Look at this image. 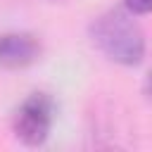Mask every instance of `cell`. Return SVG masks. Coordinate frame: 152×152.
I'll use <instances>...</instances> for the list:
<instances>
[{
	"instance_id": "obj_1",
	"label": "cell",
	"mask_w": 152,
	"mask_h": 152,
	"mask_svg": "<svg viewBox=\"0 0 152 152\" xmlns=\"http://www.w3.org/2000/svg\"><path fill=\"white\" fill-rule=\"evenodd\" d=\"M93 43L116 64L135 66L145 57V36L133 14L126 10L102 12L90 24Z\"/></svg>"
},
{
	"instance_id": "obj_2",
	"label": "cell",
	"mask_w": 152,
	"mask_h": 152,
	"mask_svg": "<svg viewBox=\"0 0 152 152\" xmlns=\"http://www.w3.org/2000/svg\"><path fill=\"white\" fill-rule=\"evenodd\" d=\"M55 116V102L45 93L28 95L14 114V133L24 145H43L50 135Z\"/></svg>"
},
{
	"instance_id": "obj_3",
	"label": "cell",
	"mask_w": 152,
	"mask_h": 152,
	"mask_svg": "<svg viewBox=\"0 0 152 152\" xmlns=\"http://www.w3.org/2000/svg\"><path fill=\"white\" fill-rule=\"evenodd\" d=\"M40 57V43L36 36L12 31L0 36V64L7 69H24Z\"/></svg>"
},
{
	"instance_id": "obj_4",
	"label": "cell",
	"mask_w": 152,
	"mask_h": 152,
	"mask_svg": "<svg viewBox=\"0 0 152 152\" xmlns=\"http://www.w3.org/2000/svg\"><path fill=\"white\" fill-rule=\"evenodd\" d=\"M124 7L131 14H150L152 12V0H124Z\"/></svg>"
},
{
	"instance_id": "obj_5",
	"label": "cell",
	"mask_w": 152,
	"mask_h": 152,
	"mask_svg": "<svg viewBox=\"0 0 152 152\" xmlns=\"http://www.w3.org/2000/svg\"><path fill=\"white\" fill-rule=\"evenodd\" d=\"M145 95L152 97V69H150V74H147V78H145Z\"/></svg>"
}]
</instances>
